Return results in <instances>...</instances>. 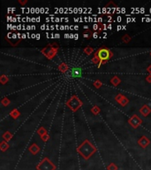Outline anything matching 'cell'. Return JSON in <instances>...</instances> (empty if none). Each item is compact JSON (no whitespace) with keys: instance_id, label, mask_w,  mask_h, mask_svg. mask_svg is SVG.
<instances>
[{"instance_id":"4","label":"cell","mask_w":151,"mask_h":170,"mask_svg":"<svg viewBox=\"0 0 151 170\" xmlns=\"http://www.w3.org/2000/svg\"><path fill=\"white\" fill-rule=\"evenodd\" d=\"M119 29H121V26H118V30H119Z\"/></svg>"},{"instance_id":"1","label":"cell","mask_w":151,"mask_h":170,"mask_svg":"<svg viewBox=\"0 0 151 170\" xmlns=\"http://www.w3.org/2000/svg\"><path fill=\"white\" fill-rule=\"evenodd\" d=\"M95 56L100 59V64H99V66H100L102 64V61L103 60L107 61L110 59V56H111V53H110V50L106 49V48H102V49H100L95 53Z\"/></svg>"},{"instance_id":"6","label":"cell","mask_w":151,"mask_h":170,"mask_svg":"<svg viewBox=\"0 0 151 170\" xmlns=\"http://www.w3.org/2000/svg\"><path fill=\"white\" fill-rule=\"evenodd\" d=\"M56 37H58H58H59V35H58V34H57V35H56Z\"/></svg>"},{"instance_id":"2","label":"cell","mask_w":151,"mask_h":170,"mask_svg":"<svg viewBox=\"0 0 151 170\" xmlns=\"http://www.w3.org/2000/svg\"><path fill=\"white\" fill-rule=\"evenodd\" d=\"M97 28H99V26L96 25V24H95V25H94V30H96Z\"/></svg>"},{"instance_id":"3","label":"cell","mask_w":151,"mask_h":170,"mask_svg":"<svg viewBox=\"0 0 151 170\" xmlns=\"http://www.w3.org/2000/svg\"><path fill=\"white\" fill-rule=\"evenodd\" d=\"M97 36H98V34H97V33H94L93 34V37H94V38H97Z\"/></svg>"},{"instance_id":"5","label":"cell","mask_w":151,"mask_h":170,"mask_svg":"<svg viewBox=\"0 0 151 170\" xmlns=\"http://www.w3.org/2000/svg\"><path fill=\"white\" fill-rule=\"evenodd\" d=\"M39 35H36V38H37V39H39V38H40V36H39Z\"/></svg>"}]
</instances>
